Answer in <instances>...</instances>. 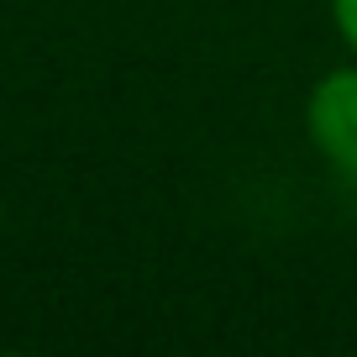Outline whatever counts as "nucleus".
I'll return each mask as SVG.
<instances>
[{"mask_svg":"<svg viewBox=\"0 0 357 357\" xmlns=\"http://www.w3.org/2000/svg\"><path fill=\"white\" fill-rule=\"evenodd\" d=\"M305 142L321 163L357 178V58L326 68L305 95Z\"/></svg>","mask_w":357,"mask_h":357,"instance_id":"1","label":"nucleus"},{"mask_svg":"<svg viewBox=\"0 0 357 357\" xmlns=\"http://www.w3.org/2000/svg\"><path fill=\"white\" fill-rule=\"evenodd\" d=\"M326 6H331V22H336L342 47L357 58V0H326Z\"/></svg>","mask_w":357,"mask_h":357,"instance_id":"2","label":"nucleus"},{"mask_svg":"<svg viewBox=\"0 0 357 357\" xmlns=\"http://www.w3.org/2000/svg\"><path fill=\"white\" fill-rule=\"evenodd\" d=\"M0 221H6V200H0Z\"/></svg>","mask_w":357,"mask_h":357,"instance_id":"3","label":"nucleus"}]
</instances>
